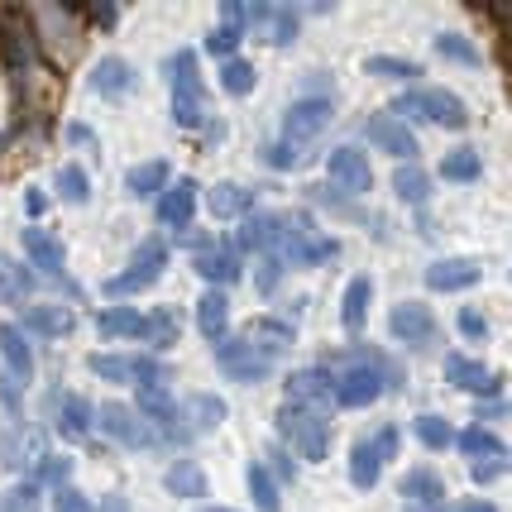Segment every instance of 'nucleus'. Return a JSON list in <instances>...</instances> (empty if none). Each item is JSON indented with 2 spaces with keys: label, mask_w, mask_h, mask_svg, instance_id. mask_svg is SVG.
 Instances as JSON below:
<instances>
[{
  "label": "nucleus",
  "mask_w": 512,
  "mask_h": 512,
  "mask_svg": "<svg viewBox=\"0 0 512 512\" xmlns=\"http://www.w3.org/2000/svg\"><path fill=\"white\" fill-rule=\"evenodd\" d=\"M216 364H221L225 379L235 383H264L273 374V364H278V345L273 340H249V331L225 335V340H216Z\"/></svg>",
  "instance_id": "obj_1"
},
{
  "label": "nucleus",
  "mask_w": 512,
  "mask_h": 512,
  "mask_svg": "<svg viewBox=\"0 0 512 512\" xmlns=\"http://www.w3.org/2000/svg\"><path fill=\"white\" fill-rule=\"evenodd\" d=\"M388 111L398 115L402 125H407V120H431V125H446V130H465V125H469L465 101H460L455 91H446V87H417V91H407V96H398Z\"/></svg>",
  "instance_id": "obj_2"
},
{
  "label": "nucleus",
  "mask_w": 512,
  "mask_h": 512,
  "mask_svg": "<svg viewBox=\"0 0 512 512\" xmlns=\"http://www.w3.org/2000/svg\"><path fill=\"white\" fill-rule=\"evenodd\" d=\"M278 431L292 446V455H302V460H326V450H331V422L312 407H283Z\"/></svg>",
  "instance_id": "obj_3"
},
{
  "label": "nucleus",
  "mask_w": 512,
  "mask_h": 512,
  "mask_svg": "<svg viewBox=\"0 0 512 512\" xmlns=\"http://www.w3.org/2000/svg\"><path fill=\"white\" fill-rule=\"evenodd\" d=\"M168 82H173V125L197 130L206 106H201V72H197V53L192 48H178V58L168 63Z\"/></svg>",
  "instance_id": "obj_4"
},
{
  "label": "nucleus",
  "mask_w": 512,
  "mask_h": 512,
  "mask_svg": "<svg viewBox=\"0 0 512 512\" xmlns=\"http://www.w3.org/2000/svg\"><path fill=\"white\" fill-rule=\"evenodd\" d=\"M273 254H278V264L316 268V264H326V259H335V254H340V240H331V235L312 230V225L297 216V221H292V230H283V235H278Z\"/></svg>",
  "instance_id": "obj_5"
},
{
  "label": "nucleus",
  "mask_w": 512,
  "mask_h": 512,
  "mask_svg": "<svg viewBox=\"0 0 512 512\" xmlns=\"http://www.w3.org/2000/svg\"><path fill=\"white\" fill-rule=\"evenodd\" d=\"M91 426H101L115 446H125V450H149L158 441L154 431H149V422L134 412L130 402H101V407H91Z\"/></svg>",
  "instance_id": "obj_6"
},
{
  "label": "nucleus",
  "mask_w": 512,
  "mask_h": 512,
  "mask_svg": "<svg viewBox=\"0 0 512 512\" xmlns=\"http://www.w3.org/2000/svg\"><path fill=\"white\" fill-rule=\"evenodd\" d=\"M163 264H168V245H163V240H144V245L134 249L130 268L106 278V297H130V292L154 288L158 278H163Z\"/></svg>",
  "instance_id": "obj_7"
},
{
  "label": "nucleus",
  "mask_w": 512,
  "mask_h": 512,
  "mask_svg": "<svg viewBox=\"0 0 512 512\" xmlns=\"http://www.w3.org/2000/svg\"><path fill=\"white\" fill-rule=\"evenodd\" d=\"M0 359H5V407L15 412L24 383L34 379V350H29V340H24V331L15 321L0 326Z\"/></svg>",
  "instance_id": "obj_8"
},
{
  "label": "nucleus",
  "mask_w": 512,
  "mask_h": 512,
  "mask_svg": "<svg viewBox=\"0 0 512 512\" xmlns=\"http://www.w3.org/2000/svg\"><path fill=\"white\" fill-rule=\"evenodd\" d=\"M331 96H302V101H292L288 111H283V144H307L316 134L331 125Z\"/></svg>",
  "instance_id": "obj_9"
},
{
  "label": "nucleus",
  "mask_w": 512,
  "mask_h": 512,
  "mask_svg": "<svg viewBox=\"0 0 512 512\" xmlns=\"http://www.w3.org/2000/svg\"><path fill=\"white\" fill-rule=\"evenodd\" d=\"M364 139L379 149V154L388 158H402V163H412L417 158V134H412V125H402L393 111H379L364 120Z\"/></svg>",
  "instance_id": "obj_10"
},
{
  "label": "nucleus",
  "mask_w": 512,
  "mask_h": 512,
  "mask_svg": "<svg viewBox=\"0 0 512 512\" xmlns=\"http://www.w3.org/2000/svg\"><path fill=\"white\" fill-rule=\"evenodd\" d=\"M331 388H335L331 369H297V374H288V383H283V407H312V412H326Z\"/></svg>",
  "instance_id": "obj_11"
},
{
  "label": "nucleus",
  "mask_w": 512,
  "mask_h": 512,
  "mask_svg": "<svg viewBox=\"0 0 512 512\" xmlns=\"http://www.w3.org/2000/svg\"><path fill=\"white\" fill-rule=\"evenodd\" d=\"M388 326H393V340L412 345V350H426L436 340V316H431L426 302H398L393 316H388Z\"/></svg>",
  "instance_id": "obj_12"
},
{
  "label": "nucleus",
  "mask_w": 512,
  "mask_h": 512,
  "mask_svg": "<svg viewBox=\"0 0 512 512\" xmlns=\"http://www.w3.org/2000/svg\"><path fill=\"white\" fill-rule=\"evenodd\" d=\"M326 173H331L335 187H345V192H369V187H374V168H369L364 149H355V144H340V149H331V158H326Z\"/></svg>",
  "instance_id": "obj_13"
},
{
  "label": "nucleus",
  "mask_w": 512,
  "mask_h": 512,
  "mask_svg": "<svg viewBox=\"0 0 512 512\" xmlns=\"http://www.w3.org/2000/svg\"><path fill=\"white\" fill-rule=\"evenodd\" d=\"M379 398H383V379L374 374V369H364V364H355V369L335 374L331 402H340V407H374Z\"/></svg>",
  "instance_id": "obj_14"
},
{
  "label": "nucleus",
  "mask_w": 512,
  "mask_h": 512,
  "mask_svg": "<svg viewBox=\"0 0 512 512\" xmlns=\"http://www.w3.org/2000/svg\"><path fill=\"white\" fill-rule=\"evenodd\" d=\"M192 211H197V182L178 178L158 192V225H173V230H187L192 225Z\"/></svg>",
  "instance_id": "obj_15"
},
{
  "label": "nucleus",
  "mask_w": 512,
  "mask_h": 512,
  "mask_svg": "<svg viewBox=\"0 0 512 512\" xmlns=\"http://www.w3.org/2000/svg\"><path fill=\"white\" fill-rule=\"evenodd\" d=\"M48 412H53V426L63 441H82L91 431V402L77 398V393H53L48 398Z\"/></svg>",
  "instance_id": "obj_16"
},
{
  "label": "nucleus",
  "mask_w": 512,
  "mask_h": 512,
  "mask_svg": "<svg viewBox=\"0 0 512 512\" xmlns=\"http://www.w3.org/2000/svg\"><path fill=\"white\" fill-rule=\"evenodd\" d=\"M15 326H20V331H34V335L58 340V335H72L77 316H72V307H63V302H34V307H24V316L15 321Z\"/></svg>",
  "instance_id": "obj_17"
},
{
  "label": "nucleus",
  "mask_w": 512,
  "mask_h": 512,
  "mask_svg": "<svg viewBox=\"0 0 512 512\" xmlns=\"http://www.w3.org/2000/svg\"><path fill=\"white\" fill-rule=\"evenodd\" d=\"M402 498H407L417 512H441L446 508V503H441V498H446V484H441L436 469H426V465L407 469V474H402Z\"/></svg>",
  "instance_id": "obj_18"
},
{
  "label": "nucleus",
  "mask_w": 512,
  "mask_h": 512,
  "mask_svg": "<svg viewBox=\"0 0 512 512\" xmlns=\"http://www.w3.org/2000/svg\"><path fill=\"white\" fill-rule=\"evenodd\" d=\"M24 254H29V264L39 268V273H53V278H63V245L48 235L44 225H24Z\"/></svg>",
  "instance_id": "obj_19"
},
{
  "label": "nucleus",
  "mask_w": 512,
  "mask_h": 512,
  "mask_svg": "<svg viewBox=\"0 0 512 512\" xmlns=\"http://www.w3.org/2000/svg\"><path fill=\"white\" fill-rule=\"evenodd\" d=\"M479 283V264L474 259H441L426 268V288L431 292H465Z\"/></svg>",
  "instance_id": "obj_20"
},
{
  "label": "nucleus",
  "mask_w": 512,
  "mask_h": 512,
  "mask_svg": "<svg viewBox=\"0 0 512 512\" xmlns=\"http://www.w3.org/2000/svg\"><path fill=\"white\" fill-rule=\"evenodd\" d=\"M283 230H288V221H283L278 211H249L245 225H240V249H249V254H259V249H273Z\"/></svg>",
  "instance_id": "obj_21"
},
{
  "label": "nucleus",
  "mask_w": 512,
  "mask_h": 512,
  "mask_svg": "<svg viewBox=\"0 0 512 512\" xmlns=\"http://www.w3.org/2000/svg\"><path fill=\"white\" fill-rule=\"evenodd\" d=\"M446 374L455 388H465V393H484V398H498V379H493L489 369L479 364V359H465V355H450L446 359Z\"/></svg>",
  "instance_id": "obj_22"
},
{
  "label": "nucleus",
  "mask_w": 512,
  "mask_h": 512,
  "mask_svg": "<svg viewBox=\"0 0 512 512\" xmlns=\"http://www.w3.org/2000/svg\"><path fill=\"white\" fill-rule=\"evenodd\" d=\"M91 91H96V96H111V101L130 96L134 91V67L125 63V58H101L96 72H91Z\"/></svg>",
  "instance_id": "obj_23"
},
{
  "label": "nucleus",
  "mask_w": 512,
  "mask_h": 512,
  "mask_svg": "<svg viewBox=\"0 0 512 512\" xmlns=\"http://www.w3.org/2000/svg\"><path fill=\"white\" fill-rule=\"evenodd\" d=\"M197 273L216 292H225L235 278H240V254H235V249H201V254H197Z\"/></svg>",
  "instance_id": "obj_24"
},
{
  "label": "nucleus",
  "mask_w": 512,
  "mask_h": 512,
  "mask_svg": "<svg viewBox=\"0 0 512 512\" xmlns=\"http://www.w3.org/2000/svg\"><path fill=\"white\" fill-rule=\"evenodd\" d=\"M225 326H230V297L216 288H206L197 297V331L206 340H225Z\"/></svg>",
  "instance_id": "obj_25"
},
{
  "label": "nucleus",
  "mask_w": 512,
  "mask_h": 512,
  "mask_svg": "<svg viewBox=\"0 0 512 512\" xmlns=\"http://www.w3.org/2000/svg\"><path fill=\"white\" fill-rule=\"evenodd\" d=\"M369 297H374V283L359 273V278H350V288H345V302H340V326L350 335L364 331V316H369Z\"/></svg>",
  "instance_id": "obj_26"
},
{
  "label": "nucleus",
  "mask_w": 512,
  "mask_h": 512,
  "mask_svg": "<svg viewBox=\"0 0 512 512\" xmlns=\"http://www.w3.org/2000/svg\"><path fill=\"white\" fill-rule=\"evenodd\" d=\"M163 489L173 498H206V474H201L197 460H173L163 474Z\"/></svg>",
  "instance_id": "obj_27"
},
{
  "label": "nucleus",
  "mask_w": 512,
  "mask_h": 512,
  "mask_svg": "<svg viewBox=\"0 0 512 512\" xmlns=\"http://www.w3.org/2000/svg\"><path fill=\"white\" fill-rule=\"evenodd\" d=\"M29 292H34V273L24 264H15V259L0 249V307H15Z\"/></svg>",
  "instance_id": "obj_28"
},
{
  "label": "nucleus",
  "mask_w": 512,
  "mask_h": 512,
  "mask_svg": "<svg viewBox=\"0 0 512 512\" xmlns=\"http://www.w3.org/2000/svg\"><path fill=\"white\" fill-rule=\"evenodd\" d=\"M245 479H249V498H254V508L259 512H283V489L273 484V474H268L264 460H249Z\"/></svg>",
  "instance_id": "obj_29"
},
{
  "label": "nucleus",
  "mask_w": 512,
  "mask_h": 512,
  "mask_svg": "<svg viewBox=\"0 0 512 512\" xmlns=\"http://www.w3.org/2000/svg\"><path fill=\"white\" fill-rule=\"evenodd\" d=\"M254 211V192L240 187V182H221V187H211V216H221V221H235V216H249Z\"/></svg>",
  "instance_id": "obj_30"
},
{
  "label": "nucleus",
  "mask_w": 512,
  "mask_h": 512,
  "mask_svg": "<svg viewBox=\"0 0 512 512\" xmlns=\"http://www.w3.org/2000/svg\"><path fill=\"white\" fill-rule=\"evenodd\" d=\"M96 331L106 335V340L139 335L144 331V312H134V307H106V312H96Z\"/></svg>",
  "instance_id": "obj_31"
},
{
  "label": "nucleus",
  "mask_w": 512,
  "mask_h": 512,
  "mask_svg": "<svg viewBox=\"0 0 512 512\" xmlns=\"http://www.w3.org/2000/svg\"><path fill=\"white\" fill-rule=\"evenodd\" d=\"M479 173H484V158H479V149H469V144H460V149H450L441 158V178L446 182H479Z\"/></svg>",
  "instance_id": "obj_32"
},
{
  "label": "nucleus",
  "mask_w": 512,
  "mask_h": 512,
  "mask_svg": "<svg viewBox=\"0 0 512 512\" xmlns=\"http://www.w3.org/2000/svg\"><path fill=\"white\" fill-rule=\"evenodd\" d=\"M125 187H130L134 197H158V192L168 187V163H163V158H149V163H139V168H130V178H125Z\"/></svg>",
  "instance_id": "obj_33"
},
{
  "label": "nucleus",
  "mask_w": 512,
  "mask_h": 512,
  "mask_svg": "<svg viewBox=\"0 0 512 512\" xmlns=\"http://www.w3.org/2000/svg\"><path fill=\"white\" fill-rule=\"evenodd\" d=\"M139 340H149V350H168L173 340H178V312L173 307H158V312L144 316V331Z\"/></svg>",
  "instance_id": "obj_34"
},
{
  "label": "nucleus",
  "mask_w": 512,
  "mask_h": 512,
  "mask_svg": "<svg viewBox=\"0 0 512 512\" xmlns=\"http://www.w3.org/2000/svg\"><path fill=\"white\" fill-rule=\"evenodd\" d=\"M393 192H398V201H407V206H426V197H431V178H426L417 163H402L398 173H393Z\"/></svg>",
  "instance_id": "obj_35"
},
{
  "label": "nucleus",
  "mask_w": 512,
  "mask_h": 512,
  "mask_svg": "<svg viewBox=\"0 0 512 512\" xmlns=\"http://www.w3.org/2000/svg\"><path fill=\"white\" fill-rule=\"evenodd\" d=\"M455 446L465 450L469 460H493V455H508V446L493 436V431H484V426L474 422V426H465L460 436H455Z\"/></svg>",
  "instance_id": "obj_36"
},
{
  "label": "nucleus",
  "mask_w": 512,
  "mask_h": 512,
  "mask_svg": "<svg viewBox=\"0 0 512 512\" xmlns=\"http://www.w3.org/2000/svg\"><path fill=\"white\" fill-rule=\"evenodd\" d=\"M383 474V460L374 455V446L369 441H355V450H350V484L355 489H374Z\"/></svg>",
  "instance_id": "obj_37"
},
{
  "label": "nucleus",
  "mask_w": 512,
  "mask_h": 512,
  "mask_svg": "<svg viewBox=\"0 0 512 512\" xmlns=\"http://www.w3.org/2000/svg\"><path fill=\"white\" fill-rule=\"evenodd\" d=\"M5 44H10V67H15V77H24L29 67H34V39H29V29H24V20L15 24V10L5 15Z\"/></svg>",
  "instance_id": "obj_38"
},
{
  "label": "nucleus",
  "mask_w": 512,
  "mask_h": 512,
  "mask_svg": "<svg viewBox=\"0 0 512 512\" xmlns=\"http://www.w3.org/2000/svg\"><path fill=\"white\" fill-rule=\"evenodd\" d=\"M412 431H417V441H422L426 450L455 446V431H450V422H446V417H436V412H422V417L412 422Z\"/></svg>",
  "instance_id": "obj_39"
},
{
  "label": "nucleus",
  "mask_w": 512,
  "mask_h": 512,
  "mask_svg": "<svg viewBox=\"0 0 512 512\" xmlns=\"http://www.w3.org/2000/svg\"><path fill=\"white\" fill-rule=\"evenodd\" d=\"M264 20L273 24V29H268V39H273L278 48L297 39V10H292V5H264V10H259V24Z\"/></svg>",
  "instance_id": "obj_40"
},
{
  "label": "nucleus",
  "mask_w": 512,
  "mask_h": 512,
  "mask_svg": "<svg viewBox=\"0 0 512 512\" xmlns=\"http://www.w3.org/2000/svg\"><path fill=\"white\" fill-rule=\"evenodd\" d=\"M364 72H374V77H383V82H412L422 67L412 63V58H388V53H374V58L364 63Z\"/></svg>",
  "instance_id": "obj_41"
},
{
  "label": "nucleus",
  "mask_w": 512,
  "mask_h": 512,
  "mask_svg": "<svg viewBox=\"0 0 512 512\" xmlns=\"http://www.w3.org/2000/svg\"><path fill=\"white\" fill-rule=\"evenodd\" d=\"M436 53H441V58H450V63H465V67L484 63L479 44H469L465 34H436Z\"/></svg>",
  "instance_id": "obj_42"
},
{
  "label": "nucleus",
  "mask_w": 512,
  "mask_h": 512,
  "mask_svg": "<svg viewBox=\"0 0 512 512\" xmlns=\"http://www.w3.org/2000/svg\"><path fill=\"white\" fill-rule=\"evenodd\" d=\"M58 197L72 201V206H82V201L91 197L87 168H77V163H67V168H58Z\"/></svg>",
  "instance_id": "obj_43"
},
{
  "label": "nucleus",
  "mask_w": 512,
  "mask_h": 512,
  "mask_svg": "<svg viewBox=\"0 0 512 512\" xmlns=\"http://www.w3.org/2000/svg\"><path fill=\"white\" fill-rule=\"evenodd\" d=\"M0 512H39V484L24 479L15 489H5L0 493Z\"/></svg>",
  "instance_id": "obj_44"
},
{
  "label": "nucleus",
  "mask_w": 512,
  "mask_h": 512,
  "mask_svg": "<svg viewBox=\"0 0 512 512\" xmlns=\"http://www.w3.org/2000/svg\"><path fill=\"white\" fill-rule=\"evenodd\" d=\"M221 87L230 91V96H245V91L254 87V67H249L245 58H225L221 63Z\"/></svg>",
  "instance_id": "obj_45"
},
{
  "label": "nucleus",
  "mask_w": 512,
  "mask_h": 512,
  "mask_svg": "<svg viewBox=\"0 0 512 512\" xmlns=\"http://www.w3.org/2000/svg\"><path fill=\"white\" fill-rule=\"evenodd\" d=\"M130 359L134 355H91V374L96 379H106V383H130Z\"/></svg>",
  "instance_id": "obj_46"
},
{
  "label": "nucleus",
  "mask_w": 512,
  "mask_h": 512,
  "mask_svg": "<svg viewBox=\"0 0 512 512\" xmlns=\"http://www.w3.org/2000/svg\"><path fill=\"white\" fill-rule=\"evenodd\" d=\"M245 39V29H230V24H221L216 34H206V53L211 58H235V44Z\"/></svg>",
  "instance_id": "obj_47"
},
{
  "label": "nucleus",
  "mask_w": 512,
  "mask_h": 512,
  "mask_svg": "<svg viewBox=\"0 0 512 512\" xmlns=\"http://www.w3.org/2000/svg\"><path fill=\"white\" fill-rule=\"evenodd\" d=\"M192 412H197V426H216L225 417V402L216 398V393H197V398L187 402Z\"/></svg>",
  "instance_id": "obj_48"
},
{
  "label": "nucleus",
  "mask_w": 512,
  "mask_h": 512,
  "mask_svg": "<svg viewBox=\"0 0 512 512\" xmlns=\"http://www.w3.org/2000/svg\"><path fill=\"white\" fill-rule=\"evenodd\" d=\"M53 512H91V498H87L82 489L63 484V489L53 493Z\"/></svg>",
  "instance_id": "obj_49"
},
{
  "label": "nucleus",
  "mask_w": 512,
  "mask_h": 512,
  "mask_svg": "<svg viewBox=\"0 0 512 512\" xmlns=\"http://www.w3.org/2000/svg\"><path fill=\"white\" fill-rule=\"evenodd\" d=\"M503 469H508V455H493V460H474V465H469V479H474V484H493V479H503Z\"/></svg>",
  "instance_id": "obj_50"
},
{
  "label": "nucleus",
  "mask_w": 512,
  "mask_h": 512,
  "mask_svg": "<svg viewBox=\"0 0 512 512\" xmlns=\"http://www.w3.org/2000/svg\"><path fill=\"white\" fill-rule=\"evenodd\" d=\"M268 455H273V469H268V474H273V484H278V489L292 484V479H297V465L288 460V450H268Z\"/></svg>",
  "instance_id": "obj_51"
},
{
  "label": "nucleus",
  "mask_w": 512,
  "mask_h": 512,
  "mask_svg": "<svg viewBox=\"0 0 512 512\" xmlns=\"http://www.w3.org/2000/svg\"><path fill=\"white\" fill-rule=\"evenodd\" d=\"M369 446H374V455H379L383 465H388V460L398 455V426H383V431L374 436V441H369Z\"/></svg>",
  "instance_id": "obj_52"
},
{
  "label": "nucleus",
  "mask_w": 512,
  "mask_h": 512,
  "mask_svg": "<svg viewBox=\"0 0 512 512\" xmlns=\"http://www.w3.org/2000/svg\"><path fill=\"white\" fill-rule=\"evenodd\" d=\"M460 331H465L469 340H484V335H489V321H484L479 312H469V307H465V312H460Z\"/></svg>",
  "instance_id": "obj_53"
},
{
  "label": "nucleus",
  "mask_w": 512,
  "mask_h": 512,
  "mask_svg": "<svg viewBox=\"0 0 512 512\" xmlns=\"http://www.w3.org/2000/svg\"><path fill=\"white\" fill-rule=\"evenodd\" d=\"M268 168H292L297 163V149H288V144H268Z\"/></svg>",
  "instance_id": "obj_54"
},
{
  "label": "nucleus",
  "mask_w": 512,
  "mask_h": 512,
  "mask_svg": "<svg viewBox=\"0 0 512 512\" xmlns=\"http://www.w3.org/2000/svg\"><path fill=\"white\" fill-rule=\"evenodd\" d=\"M91 20L101 24V29H115V24H120V5H96V10H91Z\"/></svg>",
  "instance_id": "obj_55"
},
{
  "label": "nucleus",
  "mask_w": 512,
  "mask_h": 512,
  "mask_svg": "<svg viewBox=\"0 0 512 512\" xmlns=\"http://www.w3.org/2000/svg\"><path fill=\"white\" fill-rule=\"evenodd\" d=\"M441 512H498V508L484 503V498H465V503H450V508H441Z\"/></svg>",
  "instance_id": "obj_56"
},
{
  "label": "nucleus",
  "mask_w": 512,
  "mask_h": 512,
  "mask_svg": "<svg viewBox=\"0 0 512 512\" xmlns=\"http://www.w3.org/2000/svg\"><path fill=\"white\" fill-rule=\"evenodd\" d=\"M278 268H283L278 259H268V268L259 273V288H264V292H273V283H278Z\"/></svg>",
  "instance_id": "obj_57"
},
{
  "label": "nucleus",
  "mask_w": 512,
  "mask_h": 512,
  "mask_svg": "<svg viewBox=\"0 0 512 512\" xmlns=\"http://www.w3.org/2000/svg\"><path fill=\"white\" fill-rule=\"evenodd\" d=\"M91 512H130V503H125V498H120V493H111V498H106V503H101V508H91Z\"/></svg>",
  "instance_id": "obj_58"
},
{
  "label": "nucleus",
  "mask_w": 512,
  "mask_h": 512,
  "mask_svg": "<svg viewBox=\"0 0 512 512\" xmlns=\"http://www.w3.org/2000/svg\"><path fill=\"white\" fill-rule=\"evenodd\" d=\"M24 206H29V216H44V192H29Z\"/></svg>",
  "instance_id": "obj_59"
},
{
  "label": "nucleus",
  "mask_w": 512,
  "mask_h": 512,
  "mask_svg": "<svg viewBox=\"0 0 512 512\" xmlns=\"http://www.w3.org/2000/svg\"><path fill=\"white\" fill-rule=\"evenodd\" d=\"M67 134H72L77 144H91V130H87V125H72V130H67Z\"/></svg>",
  "instance_id": "obj_60"
},
{
  "label": "nucleus",
  "mask_w": 512,
  "mask_h": 512,
  "mask_svg": "<svg viewBox=\"0 0 512 512\" xmlns=\"http://www.w3.org/2000/svg\"><path fill=\"white\" fill-rule=\"evenodd\" d=\"M197 512H235V508H216V503H211V508H197Z\"/></svg>",
  "instance_id": "obj_61"
}]
</instances>
